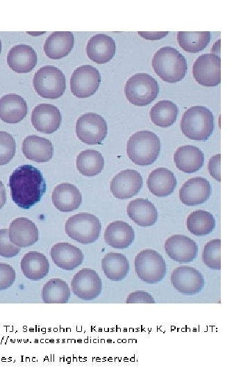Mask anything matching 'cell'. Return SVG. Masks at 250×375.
I'll use <instances>...</instances> for the list:
<instances>
[{
	"label": "cell",
	"instance_id": "f6af8a7d",
	"mask_svg": "<svg viewBox=\"0 0 250 375\" xmlns=\"http://www.w3.org/2000/svg\"><path fill=\"white\" fill-rule=\"evenodd\" d=\"M1 42L0 40V53H1Z\"/></svg>",
	"mask_w": 250,
	"mask_h": 375
},
{
	"label": "cell",
	"instance_id": "74e56055",
	"mask_svg": "<svg viewBox=\"0 0 250 375\" xmlns=\"http://www.w3.org/2000/svg\"><path fill=\"white\" fill-rule=\"evenodd\" d=\"M14 138L6 131H0V165L8 163L15 154Z\"/></svg>",
	"mask_w": 250,
	"mask_h": 375
},
{
	"label": "cell",
	"instance_id": "4fadbf2b",
	"mask_svg": "<svg viewBox=\"0 0 250 375\" xmlns=\"http://www.w3.org/2000/svg\"><path fill=\"white\" fill-rule=\"evenodd\" d=\"M171 282L175 290L188 296L197 294L205 285V279L202 274L190 266L176 267L172 273Z\"/></svg>",
	"mask_w": 250,
	"mask_h": 375
},
{
	"label": "cell",
	"instance_id": "8fae6325",
	"mask_svg": "<svg viewBox=\"0 0 250 375\" xmlns=\"http://www.w3.org/2000/svg\"><path fill=\"white\" fill-rule=\"evenodd\" d=\"M101 82L100 73L97 69L84 65L77 67L70 78V89L78 98H87L98 90Z\"/></svg>",
	"mask_w": 250,
	"mask_h": 375
},
{
	"label": "cell",
	"instance_id": "7402d4cb",
	"mask_svg": "<svg viewBox=\"0 0 250 375\" xmlns=\"http://www.w3.org/2000/svg\"><path fill=\"white\" fill-rule=\"evenodd\" d=\"M7 63L15 72L28 73L36 65L37 54L29 45L17 44L8 51Z\"/></svg>",
	"mask_w": 250,
	"mask_h": 375
},
{
	"label": "cell",
	"instance_id": "cb8c5ba5",
	"mask_svg": "<svg viewBox=\"0 0 250 375\" xmlns=\"http://www.w3.org/2000/svg\"><path fill=\"white\" fill-rule=\"evenodd\" d=\"M27 112L26 102L22 96L8 94L0 98V119L3 122L18 123L26 117Z\"/></svg>",
	"mask_w": 250,
	"mask_h": 375
},
{
	"label": "cell",
	"instance_id": "5bb4252c",
	"mask_svg": "<svg viewBox=\"0 0 250 375\" xmlns=\"http://www.w3.org/2000/svg\"><path fill=\"white\" fill-rule=\"evenodd\" d=\"M165 251L174 261L188 263L193 261L198 252L197 243L187 235L175 234L169 237L165 242Z\"/></svg>",
	"mask_w": 250,
	"mask_h": 375
},
{
	"label": "cell",
	"instance_id": "e0dca14e",
	"mask_svg": "<svg viewBox=\"0 0 250 375\" xmlns=\"http://www.w3.org/2000/svg\"><path fill=\"white\" fill-rule=\"evenodd\" d=\"M211 194V185L205 178L197 176L187 180L179 190V199L185 206H197L206 201Z\"/></svg>",
	"mask_w": 250,
	"mask_h": 375
},
{
	"label": "cell",
	"instance_id": "836d02e7",
	"mask_svg": "<svg viewBox=\"0 0 250 375\" xmlns=\"http://www.w3.org/2000/svg\"><path fill=\"white\" fill-rule=\"evenodd\" d=\"M76 168L85 176L99 174L104 167V160L101 153L92 149L82 151L77 156Z\"/></svg>",
	"mask_w": 250,
	"mask_h": 375
},
{
	"label": "cell",
	"instance_id": "1f68e13d",
	"mask_svg": "<svg viewBox=\"0 0 250 375\" xmlns=\"http://www.w3.org/2000/svg\"><path fill=\"white\" fill-rule=\"evenodd\" d=\"M71 295L70 288L64 280L53 278L43 285L41 296L45 303H66Z\"/></svg>",
	"mask_w": 250,
	"mask_h": 375
},
{
	"label": "cell",
	"instance_id": "4316f807",
	"mask_svg": "<svg viewBox=\"0 0 250 375\" xmlns=\"http://www.w3.org/2000/svg\"><path fill=\"white\" fill-rule=\"evenodd\" d=\"M174 173L165 167H158L149 174L147 185L150 192L158 197L170 195L176 185Z\"/></svg>",
	"mask_w": 250,
	"mask_h": 375
},
{
	"label": "cell",
	"instance_id": "ffe728a7",
	"mask_svg": "<svg viewBox=\"0 0 250 375\" xmlns=\"http://www.w3.org/2000/svg\"><path fill=\"white\" fill-rule=\"evenodd\" d=\"M115 51L116 45L112 38L103 33L93 35L86 46L88 58L97 64L109 62L113 58Z\"/></svg>",
	"mask_w": 250,
	"mask_h": 375
},
{
	"label": "cell",
	"instance_id": "ab89813d",
	"mask_svg": "<svg viewBox=\"0 0 250 375\" xmlns=\"http://www.w3.org/2000/svg\"><path fill=\"white\" fill-rule=\"evenodd\" d=\"M16 279L14 268L9 264L0 262V291L10 288Z\"/></svg>",
	"mask_w": 250,
	"mask_h": 375
},
{
	"label": "cell",
	"instance_id": "d590c367",
	"mask_svg": "<svg viewBox=\"0 0 250 375\" xmlns=\"http://www.w3.org/2000/svg\"><path fill=\"white\" fill-rule=\"evenodd\" d=\"M211 34L209 31L183 32L177 34L179 46L189 53H197L205 49L210 40Z\"/></svg>",
	"mask_w": 250,
	"mask_h": 375
},
{
	"label": "cell",
	"instance_id": "603a6c76",
	"mask_svg": "<svg viewBox=\"0 0 250 375\" xmlns=\"http://www.w3.org/2000/svg\"><path fill=\"white\" fill-rule=\"evenodd\" d=\"M103 236L108 245L114 249H123L133 243L135 233L132 226L127 222L117 220L106 226Z\"/></svg>",
	"mask_w": 250,
	"mask_h": 375
},
{
	"label": "cell",
	"instance_id": "7a4b0ae2",
	"mask_svg": "<svg viewBox=\"0 0 250 375\" xmlns=\"http://www.w3.org/2000/svg\"><path fill=\"white\" fill-rule=\"evenodd\" d=\"M151 65L156 74L169 83L181 81L188 69L185 57L172 47L159 49L153 56Z\"/></svg>",
	"mask_w": 250,
	"mask_h": 375
},
{
	"label": "cell",
	"instance_id": "3957f363",
	"mask_svg": "<svg viewBox=\"0 0 250 375\" xmlns=\"http://www.w3.org/2000/svg\"><path fill=\"white\" fill-rule=\"evenodd\" d=\"M160 140L154 133L144 130L133 133L128 139L126 152L135 165L147 166L157 159L160 151Z\"/></svg>",
	"mask_w": 250,
	"mask_h": 375
},
{
	"label": "cell",
	"instance_id": "e575fe53",
	"mask_svg": "<svg viewBox=\"0 0 250 375\" xmlns=\"http://www.w3.org/2000/svg\"><path fill=\"white\" fill-rule=\"evenodd\" d=\"M178 110L177 106L169 100L158 101L150 110L151 122L158 126L167 128L176 121Z\"/></svg>",
	"mask_w": 250,
	"mask_h": 375
},
{
	"label": "cell",
	"instance_id": "b9f144b4",
	"mask_svg": "<svg viewBox=\"0 0 250 375\" xmlns=\"http://www.w3.org/2000/svg\"><path fill=\"white\" fill-rule=\"evenodd\" d=\"M220 153L212 156L209 160L208 169L211 176L218 182L221 181L220 175Z\"/></svg>",
	"mask_w": 250,
	"mask_h": 375
},
{
	"label": "cell",
	"instance_id": "60d3db41",
	"mask_svg": "<svg viewBox=\"0 0 250 375\" xmlns=\"http://www.w3.org/2000/svg\"><path fill=\"white\" fill-rule=\"evenodd\" d=\"M126 303H155L153 297L144 290H136L131 292L126 300Z\"/></svg>",
	"mask_w": 250,
	"mask_h": 375
},
{
	"label": "cell",
	"instance_id": "83f0119b",
	"mask_svg": "<svg viewBox=\"0 0 250 375\" xmlns=\"http://www.w3.org/2000/svg\"><path fill=\"white\" fill-rule=\"evenodd\" d=\"M128 217L139 226L149 227L156 224L158 211L148 199L138 198L131 201L127 206Z\"/></svg>",
	"mask_w": 250,
	"mask_h": 375
},
{
	"label": "cell",
	"instance_id": "8d00e7d4",
	"mask_svg": "<svg viewBox=\"0 0 250 375\" xmlns=\"http://www.w3.org/2000/svg\"><path fill=\"white\" fill-rule=\"evenodd\" d=\"M221 240L213 239L208 242L202 252L203 263L210 269L220 270L221 269Z\"/></svg>",
	"mask_w": 250,
	"mask_h": 375
},
{
	"label": "cell",
	"instance_id": "4dcf8cb0",
	"mask_svg": "<svg viewBox=\"0 0 250 375\" xmlns=\"http://www.w3.org/2000/svg\"><path fill=\"white\" fill-rule=\"evenodd\" d=\"M101 268L105 276L113 281H119L126 277L129 272L127 258L119 253L110 252L101 260Z\"/></svg>",
	"mask_w": 250,
	"mask_h": 375
},
{
	"label": "cell",
	"instance_id": "8992f818",
	"mask_svg": "<svg viewBox=\"0 0 250 375\" xmlns=\"http://www.w3.org/2000/svg\"><path fill=\"white\" fill-rule=\"evenodd\" d=\"M159 86L156 80L146 73H138L126 81L124 94L133 105L144 106L150 104L157 97Z\"/></svg>",
	"mask_w": 250,
	"mask_h": 375
},
{
	"label": "cell",
	"instance_id": "d6986e66",
	"mask_svg": "<svg viewBox=\"0 0 250 375\" xmlns=\"http://www.w3.org/2000/svg\"><path fill=\"white\" fill-rule=\"evenodd\" d=\"M50 255L57 267L67 271L78 267L84 259L82 251L67 242H58L53 245Z\"/></svg>",
	"mask_w": 250,
	"mask_h": 375
},
{
	"label": "cell",
	"instance_id": "f546056e",
	"mask_svg": "<svg viewBox=\"0 0 250 375\" xmlns=\"http://www.w3.org/2000/svg\"><path fill=\"white\" fill-rule=\"evenodd\" d=\"M20 267L26 278L39 281L48 274L50 265L43 253L31 251L24 254L20 262Z\"/></svg>",
	"mask_w": 250,
	"mask_h": 375
},
{
	"label": "cell",
	"instance_id": "d6a6232c",
	"mask_svg": "<svg viewBox=\"0 0 250 375\" xmlns=\"http://www.w3.org/2000/svg\"><path fill=\"white\" fill-rule=\"evenodd\" d=\"M185 224L190 233L196 236H203L213 231L215 220L210 212L197 210L187 217Z\"/></svg>",
	"mask_w": 250,
	"mask_h": 375
},
{
	"label": "cell",
	"instance_id": "d4e9b609",
	"mask_svg": "<svg viewBox=\"0 0 250 375\" xmlns=\"http://www.w3.org/2000/svg\"><path fill=\"white\" fill-rule=\"evenodd\" d=\"M22 152L28 160L37 162H45L51 159L53 147L49 140L31 135L23 140Z\"/></svg>",
	"mask_w": 250,
	"mask_h": 375
},
{
	"label": "cell",
	"instance_id": "277c9868",
	"mask_svg": "<svg viewBox=\"0 0 250 375\" xmlns=\"http://www.w3.org/2000/svg\"><path fill=\"white\" fill-rule=\"evenodd\" d=\"M180 127L186 138L193 140L206 141L214 129L212 113L206 106H192L184 112Z\"/></svg>",
	"mask_w": 250,
	"mask_h": 375
},
{
	"label": "cell",
	"instance_id": "2e32d148",
	"mask_svg": "<svg viewBox=\"0 0 250 375\" xmlns=\"http://www.w3.org/2000/svg\"><path fill=\"white\" fill-rule=\"evenodd\" d=\"M62 120L59 109L49 103H40L32 111L31 122L39 132L51 134L60 127Z\"/></svg>",
	"mask_w": 250,
	"mask_h": 375
},
{
	"label": "cell",
	"instance_id": "30bf717a",
	"mask_svg": "<svg viewBox=\"0 0 250 375\" xmlns=\"http://www.w3.org/2000/svg\"><path fill=\"white\" fill-rule=\"evenodd\" d=\"M192 75L195 81L206 87H215L221 81V59L214 53L199 56L192 66Z\"/></svg>",
	"mask_w": 250,
	"mask_h": 375
},
{
	"label": "cell",
	"instance_id": "f1b7e54d",
	"mask_svg": "<svg viewBox=\"0 0 250 375\" xmlns=\"http://www.w3.org/2000/svg\"><path fill=\"white\" fill-rule=\"evenodd\" d=\"M74 38L69 31H57L50 34L44 44L46 56L53 60L67 56L74 47Z\"/></svg>",
	"mask_w": 250,
	"mask_h": 375
},
{
	"label": "cell",
	"instance_id": "ee69618b",
	"mask_svg": "<svg viewBox=\"0 0 250 375\" xmlns=\"http://www.w3.org/2000/svg\"><path fill=\"white\" fill-rule=\"evenodd\" d=\"M6 201V189L3 183L0 181V209L4 206Z\"/></svg>",
	"mask_w": 250,
	"mask_h": 375
},
{
	"label": "cell",
	"instance_id": "6da1fadb",
	"mask_svg": "<svg viewBox=\"0 0 250 375\" xmlns=\"http://www.w3.org/2000/svg\"><path fill=\"white\" fill-rule=\"evenodd\" d=\"M9 186L12 201L26 210L39 202L46 191L41 172L30 165L19 166L12 172Z\"/></svg>",
	"mask_w": 250,
	"mask_h": 375
},
{
	"label": "cell",
	"instance_id": "9c48e42d",
	"mask_svg": "<svg viewBox=\"0 0 250 375\" xmlns=\"http://www.w3.org/2000/svg\"><path fill=\"white\" fill-rule=\"evenodd\" d=\"M107 132L106 122L97 113H85L76 121V135L87 144H99L105 139Z\"/></svg>",
	"mask_w": 250,
	"mask_h": 375
},
{
	"label": "cell",
	"instance_id": "484cf974",
	"mask_svg": "<svg viewBox=\"0 0 250 375\" xmlns=\"http://www.w3.org/2000/svg\"><path fill=\"white\" fill-rule=\"evenodd\" d=\"M174 162L181 172L190 174L199 171L204 162L201 150L193 145L179 147L174 153Z\"/></svg>",
	"mask_w": 250,
	"mask_h": 375
},
{
	"label": "cell",
	"instance_id": "5b68a950",
	"mask_svg": "<svg viewBox=\"0 0 250 375\" xmlns=\"http://www.w3.org/2000/svg\"><path fill=\"white\" fill-rule=\"evenodd\" d=\"M65 230L72 240L88 244L99 237L101 224L99 219L89 212H81L71 216L65 222Z\"/></svg>",
	"mask_w": 250,
	"mask_h": 375
},
{
	"label": "cell",
	"instance_id": "ac0fdd59",
	"mask_svg": "<svg viewBox=\"0 0 250 375\" xmlns=\"http://www.w3.org/2000/svg\"><path fill=\"white\" fill-rule=\"evenodd\" d=\"M8 234L10 242L19 248L31 246L39 240V231L35 224L23 217L11 222Z\"/></svg>",
	"mask_w": 250,
	"mask_h": 375
},
{
	"label": "cell",
	"instance_id": "52a82bcc",
	"mask_svg": "<svg viewBox=\"0 0 250 375\" xmlns=\"http://www.w3.org/2000/svg\"><path fill=\"white\" fill-rule=\"evenodd\" d=\"M135 271L143 282L155 284L160 282L167 273L166 262L156 250L144 249L140 251L134 260Z\"/></svg>",
	"mask_w": 250,
	"mask_h": 375
},
{
	"label": "cell",
	"instance_id": "f35d334b",
	"mask_svg": "<svg viewBox=\"0 0 250 375\" xmlns=\"http://www.w3.org/2000/svg\"><path fill=\"white\" fill-rule=\"evenodd\" d=\"M20 248L12 244L9 239L8 229H0V256L12 258L17 256Z\"/></svg>",
	"mask_w": 250,
	"mask_h": 375
},
{
	"label": "cell",
	"instance_id": "ba28073f",
	"mask_svg": "<svg viewBox=\"0 0 250 375\" xmlns=\"http://www.w3.org/2000/svg\"><path fill=\"white\" fill-rule=\"evenodd\" d=\"M33 84L38 94L44 99H58L66 88L65 75L60 69L51 65L42 67L35 72Z\"/></svg>",
	"mask_w": 250,
	"mask_h": 375
},
{
	"label": "cell",
	"instance_id": "7c38bea8",
	"mask_svg": "<svg viewBox=\"0 0 250 375\" xmlns=\"http://www.w3.org/2000/svg\"><path fill=\"white\" fill-rule=\"evenodd\" d=\"M73 294L78 299L90 301L97 298L102 290V282L97 272L90 268L78 271L71 281Z\"/></svg>",
	"mask_w": 250,
	"mask_h": 375
},
{
	"label": "cell",
	"instance_id": "7bdbcfd3",
	"mask_svg": "<svg viewBox=\"0 0 250 375\" xmlns=\"http://www.w3.org/2000/svg\"><path fill=\"white\" fill-rule=\"evenodd\" d=\"M138 34L146 40H160L166 36L168 32H138Z\"/></svg>",
	"mask_w": 250,
	"mask_h": 375
},
{
	"label": "cell",
	"instance_id": "9a60e30c",
	"mask_svg": "<svg viewBox=\"0 0 250 375\" xmlns=\"http://www.w3.org/2000/svg\"><path fill=\"white\" fill-rule=\"evenodd\" d=\"M142 186L141 174L134 169H125L112 178L110 191L117 199H126L137 194Z\"/></svg>",
	"mask_w": 250,
	"mask_h": 375
},
{
	"label": "cell",
	"instance_id": "44dd1931",
	"mask_svg": "<svg viewBox=\"0 0 250 375\" xmlns=\"http://www.w3.org/2000/svg\"><path fill=\"white\" fill-rule=\"evenodd\" d=\"M51 199L53 206L59 211L67 212L76 210L82 202L78 189L73 184L63 183L53 189Z\"/></svg>",
	"mask_w": 250,
	"mask_h": 375
}]
</instances>
